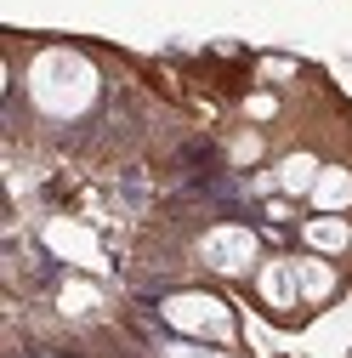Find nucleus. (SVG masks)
<instances>
[{"instance_id":"12","label":"nucleus","mask_w":352,"mask_h":358,"mask_svg":"<svg viewBox=\"0 0 352 358\" xmlns=\"http://www.w3.org/2000/svg\"><path fill=\"white\" fill-rule=\"evenodd\" d=\"M256 154H261V137H250V131H244V137L233 143V159H239V165H250Z\"/></svg>"},{"instance_id":"1","label":"nucleus","mask_w":352,"mask_h":358,"mask_svg":"<svg viewBox=\"0 0 352 358\" xmlns=\"http://www.w3.org/2000/svg\"><path fill=\"white\" fill-rule=\"evenodd\" d=\"M97 92H103L97 63L68 52V46H52V52H40L29 63V103L46 120H80L97 103Z\"/></svg>"},{"instance_id":"13","label":"nucleus","mask_w":352,"mask_h":358,"mask_svg":"<svg viewBox=\"0 0 352 358\" xmlns=\"http://www.w3.org/2000/svg\"><path fill=\"white\" fill-rule=\"evenodd\" d=\"M273 114V97H250V120H267Z\"/></svg>"},{"instance_id":"9","label":"nucleus","mask_w":352,"mask_h":358,"mask_svg":"<svg viewBox=\"0 0 352 358\" xmlns=\"http://www.w3.org/2000/svg\"><path fill=\"white\" fill-rule=\"evenodd\" d=\"M46 239H52L63 256H74V262H97V245L85 239L80 228H68V222H52V228H46Z\"/></svg>"},{"instance_id":"7","label":"nucleus","mask_w":352,"mask_h":358,"mask_svg":"<svg viewBox=\"0 0 352 358\" xmlns=\"http://www.w3.org/2000/svg\"><path fill=\"white\" fill-rule=\"evenodd\" d=\"M307 245H313L318 256H335V250L352 245V228L341 216H313V222H307Z\"/></svg>"},{"instance_id":"4","label":"nucleus","mask_w":352,"mask_h":358,"mask_svg":"<svg viewBox=\"0 0 352 358\" xmlns=\"http://www.w3.org/2000/svg\"><path fill=\"white\" fill-rule=\"evenodd\" d=\"M256 296L267 301L273 313L295 307V296H301V285H295V262H261V267H256Z\"/></svg>"},{"instance_id":"5","label":"nucleus","mask_w":352,"mask_h":358,"mask_svg":"<svg viewBox=\"0 0 352 358\" xmlns=\"http://www.w3.org/2000/svg\"><path fill=\"white\" fill-rule=\"evenodd\" d=\"M307 199H313L324 216H341L346 205H352V171H341V165H324L318 171V182H313V194H307Z\"/></svg>"},{"instance_id":"2","label":"nucleus","mask_w":352,"mask_h":358,"mask_svg":"<svg viewBox=\"0 0 352 358\" xmlns=\"http://www.w3.org/2000/svg\"><path fill=\"white\" fill-rule=\"evenodd\" d=\"M165 324L182 330L193 341H233L239 319L222 296H205V290H182V296H165Z\"/></svg>"},{"instance_id":"11","label":"nucleus","mask_w":352,"mask_h":358,"mask_svg":"<svg viewBox=\"0 0 352 358\" xmlns=\"http://www.w3.org/2000/svg\"><path fill=\"white\" fill-rule=\"evenodd\" d=\"M165 358H228V352H216V347H193V341H170Z\"/></svg>"},{"instance_id":"6","label":"nucleus","mask_w":352,"mask_h":358,"mask_svg":"<svg viewBox=\"0 0 352 358\" xmlns=\"http://www.w3.org/2000/svg\"><path fill=\"white\" fill-rule=\"evenodd\" d=\"M295 285H301V301H330L335 273H330V262H318V256H301V262H295Z\"/></svg>"},{"instance_id":"10","label":"nucleus","mask_w":352,"mask_h":358,"mask_svg":"<svg viewBox=\"0 0 352 358\" xmlns=\"http://www.w3.org/2000/svg\"><path fill=\"white\" fill-rule=\"evenodd\" d=\"M91 301H97V290H91V285H80V279H74V285L63 290V313H85Z\"/></svg>"},{"instance_id":"3","label":"nucleus","mask_w":352,"mask_h":358,"mask_svg":"<svg viewBox=\"0 0 352 358\" xmlns=\"http://www.w3.org/2000/svg\"><path fill=\"white\" fill-rule=\"evenodd\" d=\"M199 262L210 267V273H222V279H239L256 267V234L239 228V222H228V228H210L199 239Z\"/></svg>"},{"instance_id":"8","label":"nucleus","mask_w":352,"mask_h":358,"mask_svg":"<svg viewBox=\"0 0 352 358\" xmlns=\"http://www.w3.org/2000/svg\"><path fill=\"white\" fill-rule=\"evenodd\" d=\"M318 159L313 154H290L284 165H279V182H284V194H313V182H318Z\"/></svg>"}]
</instances>
